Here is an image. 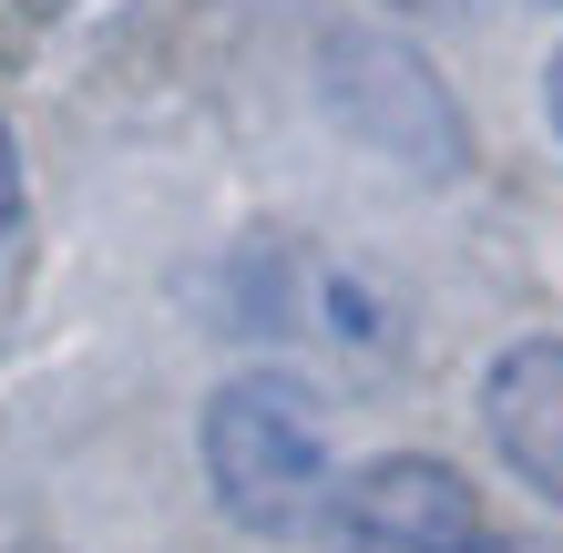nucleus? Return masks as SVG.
I'll use <instances>...</instances> for the list:
<instances>
[{"label": "nucleus", "instance_id": "4", "mask_svg": "<svg viewBox=\"0 0 563 553\" xmlns=\"http://www.w3.org/2000/svg\"><path fill=\"white\" fill-rule=\"evenodd\" d=\"M328 553H492L482 493L430 451H389V462L349 472L328 502Z\"/></svg>", "mask_w": 563, "mask_h": 553}, {"label": "nucleus", "instance_id": "5", "mask_svg": "<svg viewBox=\"0 0 563 553\" xmlns=\"http://www.w3.org/2000/svg\"><path fill=\"white\" fill-rule=\"evenodd\" d=\"M482 431L543 502H563V339H512L482 369Z\"/></svg>", "mask_w": 563, "mask_h": 553}, {"label": "nucleus", "instance_id": "3", "mask_svg": "<svg viewBox=\"0 0 563 553\" xmlns=\"http://www.w3.org/2000/svg\"><path fill=\"white\" fill-rule=\"evenodd\" d=\"M236 329L246 339H318V349H349V360H379L389 349V298L358 267H339L328 246H297V236H256L236 256Z\"/></svg>", "mask_w": 563, "mask_h": 553}, {"label": "nucleus", "instance_id": "6", "mask_svg": "<svg viewBox=\"0 0 563 553\" xmlns=\"http://www.w3.org/2000/svg\"><path fill=\"white\" fill-rule=\"evenodd\" d=\"M21 215V144H11V123H0V225Z\"/></svg>", "mask_w": 563, "mask_h": 553}, {"label": "nucleus", "instance_id": "7", "mask_svg": "<svg viewBox=\"0 0 563 553\" xmlns=\"http://www.w3.org/2000/svg\"><path fill=\"white\" fill-rule=\"evenodd\" d=\"M543 113H553V144H563V42H553V62H543Z\"/></svg>", "mask_w": 563, "mask_h": 553}, {"label": "nucleus", "instance_id": "1", "mask_svg": "<svg viewBox=\"0 0 563 553\" xmlns=\"http://www.w3.org/2000/svg\"><path fill=\"white\" fill-rule=\"evenodd\" d=\"M195 451H206V493L236 533H308L339 502L328 410L297 369H236L195 420Z\"/></svg>", "mask_w": 563, "mask_h": 553}, {"label": "nucleus", "instance_id": "2", "mask_svg": "<svg viewBox=\"0 0 563 553\" xmlns=\"http://www.w3.org/2000/svg\"><path fill=\"white\" fill-rule=\"evenodd\" d=\"M318 103H328V123H339L358 154L400 165L410 185L472 175V123H461L451 82L430 73L420 42H400V31H379V21H328L318 31Z\"/></svg>", "mask_w": 563, "mask_h": 553}, {"label": "nucleus", "instance_id": "9", "mask_svg": "<svg viewBox=\"0 0 563 553\" xmlns=\"http://www.w3.org/2000/svg\"><path fill=\"white\" fill-rule=\"evenodd\" d=\"M52 11H73V0H52Z\"/></svg>", "mask_w": 563, "mask_h": 553}, {"label": "nucleus", "instance_id": "8", "mask_svg": "<svg viewBox=\"0 0 563 553\" xmlns=\"http://www.w3.org/2000/svg\"><path fill=\"white\" fill-rule=\"evenodd\" d=\"M379 11H410V21H430V11H461V0H379Z\"/></svg>", "mask_w": 563, "mask_h": 553}, {"label": "nucleus", "instance_id": "10", "mask_svg": "<svg viewBox=\"0 0 563 553\" xmlns=\"http://www.w3.org/2000/svg\"><path fill=\"white\" fill-rule=\"evenodd\" d=\"M492 553H503V543H492Z\"/></svg>", "mask_w": 563, "mask_h": 553}]
</instances>
